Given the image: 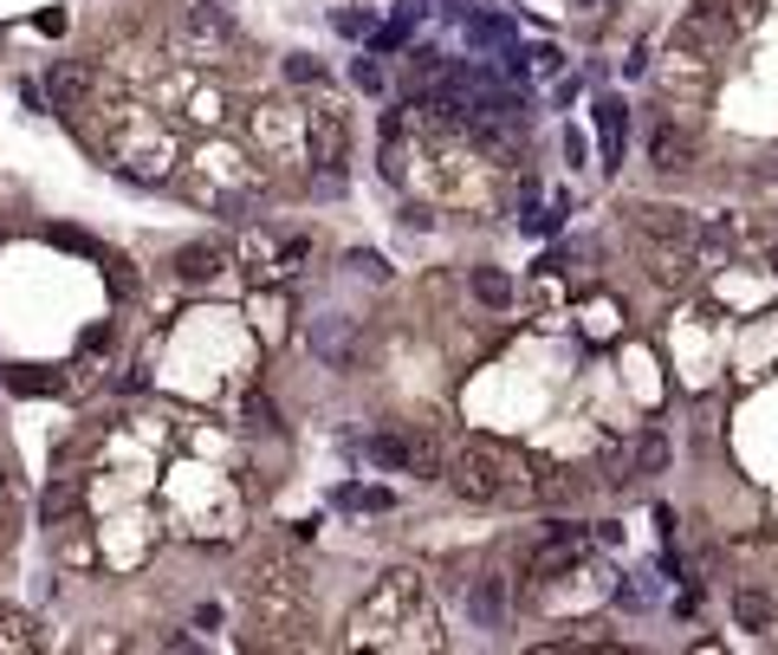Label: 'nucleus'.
Returning <instances> with one entry per match:
<instances>
[{
	"label": "nucleus",
	"mask_w": 778,
	"mask_h": 655,
	"mask_svg": "<svg viewBox=\"0 0 778 655\" xmlns=\"http://www.w3.org/2000/svg\"><path fill=\"white\" fill-rule=\"evenodd\" d=\"M169 507H176V519H182L189 539H227V532L240 526V494H234V481H221L208 467H176Z\"/></svg>",
	"instance_id": "nucleus-1"
},
{
	"label": "nucleus",
	"mask_w": 778,
	"mask_h": 655,
	"mask_svg": "<svg viewBox=\"0 0 778 655\" xmlns=\"http://www.w3.org/2000/svg\"><path fill=\"white\" fill-rule=\"evenodd\" d=\"M519 474H526V461L506 441H467L461 461H454V487L467 500H512L519 494Z\"/></svg>",
	"instance_id": "nucleus-2"
},
{
	"label": "nucleus",
	"mask_w": 778,
	"mask_h": 655,
	"mask_svg": "<svg viewBox=\"0 0 778 655\" xmlns=\"http://www.w3.org/2000/svg\"><path fill=\"white\" fill-rule=\"evenodd\" d=\"M363 454H370L376 467H390V474H416V481H435V474H441L435 436H416V429H383V436H370Z\"/></svg>",
	"instance_id": "nucleus-3"
},
{
	"label": "nucleus",
	"mask_w": 778,
	"mask_h": 655,
	"mask_svg": "<svg viewBox=\"0 0 778 655\" xmlns=\"http://www.w3.org/2000/svg\"><path fill=\"white\" fill-rule=\"evenodd\" d=\"M590 117H597V169L617 176V169H623V149H630V104H623L617 91H604V98L590 104Z\"/></svg>",
	"instance_id": "nucleus-4"
},
{
	"label": "nucleus",
	"mask_w": 778,
	"mask_h": 655,
	"mask_svg": "<svg viewBox=\"0 0 778 655\" xmlns=\"http://www.w3.org/2000/svg\"><path fill=\"white\" fill-rule=\"evenodd\" d=\"M695 156H701V144L668 117V111H655L649 117V162L662 169V176H681V169H695Z\"/></svg>",
	"instance_id": "nucleus-5"
},
{
	"label": "nucleus",
	"mask_w": 778,
	"mask_h": 655,
	"mask_svg": "<svg viewBox=\"0 0 778 655\" xmlns=\"http://www.w3.org/2000/svg\"><path fill=\"white\" fill-rule=\"evenodd\" d=\"M221 273H227V247H221V240H189V247L176 253V280H182V286H208Z\"/></svg>",
	"instance_id": "nucleus-6"
},
{
	"label": "nucleus",
	"mask_w": 778,
	"mask_h": 655,
	"mask_svg": "<svg viewBox=\"0 0 778 655\" xmlns=\"http://www.w3.org/2000/svg\"><path fill=\"white\" fill-rule=\"evenodd\" d=\"M584 545H590V539H584L577 526H552V539L539 545L532 572H539V578H559V572H571V565H584Z\"/></svg>",
	"instance_id": "nucleus-7"
},
{
	"label": "nucleus",
	"mask_w": 778,
	"mask_h": 655,
	"mask_svg": "<svg viewBox=\"0 0 778 655\" xmlns=\"http://www.w3.org/2000/svg\"><path fill=\"white\" fill-rule=\"evenodd\" d=\"M312 351H318L325 364H338V370H357V364H363V338H357L351 318H338V325H318V331H312Z\"/></svg>",
	"instance_id": "nucleus-8"
},
{
	"label": "nucleus",
	"mask_w": 778,
	"mask_h": 655,
	"mask_svg": "<svg viewBox=\"0 0 778 655\" xmlns=\"http://www.w3.org/2000/svg\"><path fill=\"white\" fill-rule=\"evenodd\" d=\"M312 156H318V169H338L345 162V111L331 117L325 104L312 111Z\"/></svg>",
	"instance_id": "nucleus-9"
},
{
	"label": "nucleus",
	"mask_w": 778,
	"mask_h": 655,
	"mask_svg": "<svg viewBox=\"0 0 778 655\" xmlns=\"http://www.w3.org/2000/svg\"><path fill=\"white\" fill-rule=\"evenodd\" d=\"M681 39H688V46H695V39H701V46H726V39H733V20H726V7H720V0H701V7L688 13Z\"/></svg>",
	"instance_id": "nucleus-10"
},
{
	"label": "nucleus",
	"mask_w": 778,
	"mask_h": 655,
	"mask_svg": "<svg viewBox=\"0 0 778 655\" xmlns=\"http://www.w3.org/2000/svg\"><path fill=\"white\" fill-rule=\"evenodd\" d=\"M467 617H474L481 630H499V623H506V584L474 578V590H467Z\"/></svg>",
	"instance_id": "nucleus-11"
},
{
	"label": "nucleus",
	"mask_w": 778,
	"mask_h": 655,
	"mask_svg": "<svg viewBox=\"0 0 778 655\" xmlns=\"http://www.w3.org/2000/svg\"><path fill=\"white\" fill-rule=\"evenodd\" d=\"M428 7H403V13H396V20H383V26H376V33H370V53H376V59H383V53H403V46H409V33H416V20H422Z\"/></svg>",
	"instance_id": "nucleus-12"
},
{
	"label": "nucleus",
	"mask_w": 778,
	"mask_h": 655,
	"mask_svg": "<svg viewBox=\"0 0 778 655\" xmlns=\"http://www.w3.org/2000/svg\"><path fill=\"white\" fill-rule=\"evenodd\" d=\"M182 26H189L195 39H208V46H227V39H234V26H227V13H221L214 0H195V7L182 13Z\"/></svg>",
	"instance_id": "nucleus-13"
},
{
	"label": "nucleus",
	"mask_w": 778,
	"mask_h": 655,
	"mask_svg": "<svg viewBox=\"0 0 778 655\" xmlns=\"http://www.w3.org/2000/svg\"><path fill=\"white\" fill-rule=\"evenodd\" d=\"M7 389H13V396H59L66 376H53L46 364H20V370H7Z\"/></svg>",
	"instance_id": "nucleus-14"
},
{
	"label": "nucleus",
	"mask_w": 778,
	"mask_h": 655,
	"mask_svg": "<svg viewBox=\"0 0 778 655\" xmlns=\"http://www.w3.org/2000/svg\"><path fill=\"white\" fill-rule=\"evenodd\" d=\"M636 227H642V234H655V240H695V234H688V221H681V208H649V202H642Z\"/></svg>",
	"instance_id": "nucleus-15"
},
{
	"label": "nucleus",
	"mask_w": 778,
	"mask_h": 655,
	"mask_svg": "<svg viewBox=\"0 0 778 655\" xmlns=\"http://www.w3.org/2000/svg\"><path fill=\"white\" fill-rule=\"evenodd\" d=\"M773 597H766V590H740V597H733V623H740V630H773Z\"/></svg>",
	"instance_id": "nucleus-16"
},
{
	"label": "nucleus",
	"mask_w": 778,
	"mask_h": 655,
	"mask_svg": "<svg viewBox=\"0 0 778 655\" xmlns=\"http://www.w3.org/2000/svg\"><path fill=\"white\" fill-rule=\"evenodd\" d=\"M338 507L345 512H390L396 494H390V487H338Z\"/></svg>",
	"instance_id": "nucleus-17"
},
{
	"label": "nucleus",
	"mask_w": 778,
	"mask_h": 655,
	"mask_svg": "<svg viewBox=\"0 0 778 655\" xmlns=\"http://www.w3.org/2000/svg\"><path fill=\"white\" fill-rule=\"evenodd\" d=\"M662 467H668V436L649 429V436L636 441V454H630V474H662Z\"/></svg>",
	"instance_id": "nucleus-18"
},
{
	"label": "nucleus",
	"mask_w": 778,
	"mask_h": 655,
	"mask_svg": "<svg viewBox=\"0 0 778 655\" xmlns=\"http://www.w3.org/2000/svg\"><path fill=\"white\" fill-rule=\"evenodd\" d=\"M474 298H481V305H506V298H512V280H506L499 267H474Z\"/></svg>",
	"instance_id": "nucleus-19"
},
{
	"label": "nucleus",
	"mask_w": 778,
	"mask_h": 655,
	"mask_svg": "<svg viewBox=\"0 0 778 655\" xmlns=\"http://www.w3.org/2000/svg\"><path fill=\"white\" fill-rule=\"evenodd\" d=\"M351 84H357V91H370V98H383V91H390V78H383V66H376V53L351 59Z\"/></svg>",
	"instance_id": "nucleus-20"
},
{
	"label": "nucleus",
	"mask_w": 778,
	"mask_h": 655,
	"mask_svg": "<svg viewBox=\"0 0 778 655\" xmlns=\"http://www.w3.org/2000/svg\"><path fill=\"white\" fill-rule=\"evenodd\" d=\"M71 500H78V487H66V481H59V487L40 500V519H46V526H59V519L71 512Z\"/></svg>",
	"instance_id": "nucleus-21"
},
{
	"label": "nucleus",
	"mask_w": 778,
	"mask_h": 655,
	"mask_svg": "<svg viewBox=\"0 0 778 655\" xmlns=\"http://www.w3.org/2000/svg\"><path fill=\"white\" fill-rule=\"evenodd\" d=\"M565 227V202H552V208H526V234H559Z\"/></svg>",
	"instance_id": "nucleus-22"
},
{
	"label": "nucleus",
	"mask_w": 778,
	"mask_h": 655,
	"mask_svg": "<svg viewBox=\"0 0 778 655\" xmlns=\"http://www.w3.org/2000/svg\"><path fill=\"white\" fill-rule=\"evenodd\" d=\"M53 91H59V104L84 98V66H59V72H53Z\"/></svg>",
	"instance_id": "nucleus-23"
},
{
	"label": "nucleus",
	"mask_w": 778,
	"mask_h": 655,
	"mask_svg": "<svg viewBox=\"0 0 778 655\" xmlns=\"http://www.w3.org/2000/svg\"><path fill=\"white\" fill-rule=\"evenodd\" d=\"M285 78H298V84H325V66H318L312 53H292V59H285Z\"/></svg>",
	"instance_id": "nucleus-24"
},
{
	"label": "nucleus",
	"mask_w": 778,
	"mask_h": 655,
	"mask_svg": "<svg viewBox=\"0 0 778 655\" xmlns=\"http://www.w3.org/2000/svg\"><path fill=\"white\" fill-rule=\"evenodd\" d=\"M247 429H260V436H267V429H280V416H273V403H267V396H247Z\"/></svg>",
	"instance_id": "nucleus-25"
},
{
	"label": "nucleus",
	"mask_w": 778,
	"mask_h": 655,
	"mask_svg": "<svg viewBox=\"0 0 778 655\" xmlns=\"http://www.w3.org/2000/svg\"><path fill=\"white\" fill-rule=\"evenodd\" d=\"M331 26H338L345 39H370V20H363V13H351V7H345V13H331Z\"/></svg>",
	"instance_id": "nucleus-26"
},
{
	"label": "nucleus",
	"mask_w": 778,
	"mask_h": 655,
	"mask_svg": "<svg viewBox=\"0 0 778 655\" xmlns=\"http://www.w3.org/2000/svg\"><path fill=\"white\" fill-rule=\"evenodd\" d=\"M59 558H66V565H91V532H78V539H59Z\"/></svg>",
	"instance_id": "nucleus-27"
},
{
	"label": "nucleus",
	"mask_w": 778,
	"mask_h": 655,
	"mask_svg": "<svg viewBox=\"0 0 778 655\" xmlns=\"http://www.w3.org/2000/svg\"><path fill=\"white\" fill-rule=\"evenodd\" d=\"M247 208H253L247 195H214V215H221V221H240Z\"/></svg>",
	"instance_id": "nucleus-28"
},
{
	"label": "nucleus",
	"mask_w": 778,
	"mask_h": 655,
	"mask_svg": "<svg viewBox=\"0 0 778 655\" xmlns=\"http://www.w3.org/2000/svg\"><path fill=\"white\" fill-rule=\"evenodd\" d=\"M532 66H539L545 78H559V72H565V53H559V46H545V53H532Z\"/></svg>",
	"instance_id": "nucleus-29"
},
{
	"label": "nucleus",
	"mask_w": 778,
	"mask_h": 655,
	"mask_svg": "<svg viewBox=\"0 0 778 655\" xmlns=\"http://www.w3.org/2000/svg\"><path fill=\"white\" fill-rule=\"evenodd\" d=\"M351 267L363 273V280H383V267H376V253H351Z\"/></svg>",
	"instance_id": "nucleus-30"
},
{
	"label": "nucleus",
	"mask_w": 778,
	"mask_h": 655,
	"mask_svg": "<svg viewBox=\"0 0 778 655\" xmlns=\"http://www.w3.org/2000/svg\"><path fill=\"white\" fill-rule=\"evenodd\" d=\"M195 630H221V603H202V610H195Z\"/></svg>",
	"instance_id": "nucleus-31"
},
{
	"label": "nucleus",
	"mask_w": 778,
	"mask_h": 655,
	"mask_svg": "<svg viewBox=\"0 0 778 655\" xmlns=\"http://www.w3.org/2000/svg\"><path fill=\"white\" fill-rule=\"evenodd\" d=\"M623 72H630V78H642V72H649V46H636V53L623 59Z\"/></svg>",
	"instance_id": "nucleus-32"
}]
</instances>
